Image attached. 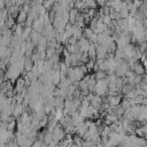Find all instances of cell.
Listing matches in <instances>:
<instances>
[{
    "instance_id": "9",
    "label": "cell",
    "mask_w": 147,
    "mask_h": 147,
    "mask_svg": "<svg viewBox=\"0 0 147 147\" xmlns=\"http://www.w3.org/2000/svg\"><path fill=\"white\" fill-rule=\"evenodd\" d=\"M52 79H53V83H54V84H57V83L60 82V72H55V74L53 75Z\"/></svg>"
},
{
    "instance_id": "6",
    "label": "cell",
    "mask_w": 147,
    "mask_h": 147,
    "mask_svg": "<svg viewBox=\"0 0 147 147\" xmlns=\"http://www.w3.org/2000/svg\"><path fill=\"white\" fill-rule=\"evenodd\" d=\"M69 20H70L71 23L76 22V20H77V10L76 9H71L69 11Z\"/></svg>"
},
{
    "instance_id": "14",
    "label": "cell",
    "mask_w": 147,
    "mask_h": 147,
    "mask_svg": "<svg viewBox=\"0 0 147 147\" xmlns=\"http://www.w3.org/2000/svg\"><path fill=\"white\" fill-rule=\"evenodd\" d=\"M96 2H98V3L100 5V6H103V5H106V3L108 2V1H107V0H98Z\"/></svg>"
},
{
    "instance_id": "5",
    "label": "cell",
    "mask_w": 147,
    "mask_h": 147,
    "mask_svg": "<svg viewBox=\"0 0 147 147\" xmlns=\"http://www.w3.org/2000/svg\"><path fill=\"white\" fill-rule=\"evenodd\" d=\"M144 68H145V67H142V65H141V64H139V63L133 64L134 72H136V74H138V75H142V74H144Z\"/></svg>"
},
{
    "instance_id": "1",
    "label": "cell",
    "mask_w": 147,
    "mask_h": 147,
    "mask_svg": "<svg viewBox=\"0 0 147 147\" xmlns=\"http://www.w3.org/2000/svg\"><path fill=\"white\" fill-rule=\"evenodd\" d=\"M107 82L106 80H103V79H101V80H99L96 84H95V91H96V93H98V95H103L106 92H107Z\"/></svg>"
},
{
    "instance_id": "15",
    "label": "cell",
    "mask_w": 147,
    "mask_h": 147,
    "mask_svg": "<svg viewBox=\"0 0 147 147\" xmlns=\"http://www.w3.org/2000/svg\"><path fill=\"white\" fill-rule=\"evenodd\" d=\"M145 92H146V94H147V86L145 87Z\"/></svg>"
},
{
    "instance_id": "2",
    "label": "cell",
    "mask_w": 147,
    "mask_h": 147,
    "mask_svg": "<svg viewBox=\"0 0 147 147\" xmlns=\"http://www.w3.org/2000/svg\"><path fill=\"white\" fill-rule=\"evenodd\" d=\"M79 45H80V49H82V51H88L90 47H91L88 40L85 39V38H82V39L79 40Z\"/></svg>"
},
{
    "instance_id": "4",
    "label": "cell",
    "mask_w": 147,
    "mask_h": 147,
    "mask_svg": "<svg viewBox=\"0 0 147 147\" xmlns=\"http://www.w3.org/2000/svg\"><path fill=\"white\" fill-rule=\"evenodd\" d=\"M26 18H28V14H26V11L22 10V11L18 14V16H17V22H18V23H23V22H25Z\"/></svg>"
},
{
    "instance_id": "8",
    "label": "cell",
    "mask_w": 147,
    "mask_h": 147,
    "mask_svg": "<svg viewBox=\"0 0 147 147\" xmlns=\"http://www.w3.org/2000/svg\"><path fill=\"white\" fill-rule=\"evenodd\" d=\"M87 52H88L90 57H93V56H95V55H96V48H95L93 45H91V47H90V49H88Z\"/></svg>"
},
{
    "instance_id": "13",
    "label": "cell",
    "mask_w": 147,
    "mask_h": 147,
    "mask_svg": "<svg viewBox=\"0 0 147 147\" xmlns=\"http://www.w3.org/2000/svg\"><path fill=\"white\" fill-rule=\"evenodd\" d=\"M141 0H133V6L136 7V8H139L140 6H141Z\"/></svg>"
},
{
    "instance_id": "3",
    "label": "cell",
    "mask_w": 147,
    "mask_h": 147,
    "mask_svg": "<svg viewBox=\"0 0 147 147\" xmlns=\"http://www.w3.org/2000/svg\"><path fill=\"white\" fill-rule=\"evenodd\" d=\"M119 101H121V98L118 95H110L109 96V103L111 106H117L119 103Z\"/></svg>"
},
{
    "instance_id": "7",
    "label": "cell",
    "mask_w": 147,
    "mask_h": 147,
    "mask_svg": "<svg viewBox=\"0 0 147 147\" xmlns=\"http://www.w3.org/2000/svg\"><path fill=\"white\" fill-rule=\"evenodd\" d=\"M30 32H31V28H29V26H26L25 29H24V31H23V33H22V38L23 39H26L29 36H30Z\"/></svg>"
},
{
    "instance_id": "11",
    "label": "cell",
    "mask_w": 147,
    "mask_h": 147,
    "mask_svg": "<svg viewBox=\"0 0 147 147\" xmlns=\"http://www.w3.org/2000/svg\"><path fill=\"white\" fill-rule=\"evenodd\" d=\"M113 122H116V116L108 115L107 116V123H113Z\"/></svg>"
},
{
    "instance_id": "10",
    "label": "cell",
    "mask_w": 147,
    "mask_h": 147,
    "mask_svg": "<svg viewBox=\"0 0 147 147\" xmlns=\"http://www.w3.org/2000/svg\"><path fill=\"white\" fill-rule=\"evenodd\" d=\"M105 76H106V75H105V71L101 70V71H98V72H96V76H95V77H96L98 79H103Z\"/></svg>"
},
{
    "instance_id": "12",
    "label": "cell",
    "mask_w": 147,
    "mask_h": 147,
    "mask_svg": "<svg viewBox=\"0 0 147 147\" xmlns=\"http://www.w3.org/2000/svg\"><path fill=\"white\" fill-rule=\"evenodd\" d=\"M14 110H15V111H14V114H15V115H17V114L20 115V114L22 113V106H21V105H20V106H16Z\"/></svg>"
}]
</instances>
